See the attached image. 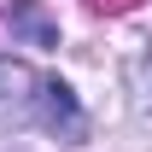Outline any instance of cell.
<instances>
[{
    "label": "cell",
    "mask_w": 152,
    "mask_h": 152,
    "mask_svg": "<svg viewBox=\"0 0 152 152\" xmlns=\"http://www.w3.org/2000/svg\"><path fill=\"white\" fill-rule=\"evenodd\" d=\"M35 94H41V76L23 58L0 53V134H18L35 123Z\"/></svg>",
    "instance_id": "obj_2"
},
{
    "label": "cell",
    "mask_w": 152,
    "mask_h": 152,
    "mask_svg": "<svg viewBox=\"0 0 152 152\" xmlns=\"http://www.w3.org/2000/svg\"><path fill=\"white\" fill-rule=\"evenodd\" d=\"M35 123L47 134H58L64 146H82L88 140V111H82V99H76L70 82H58V76H41V94H35Z\"/></svg>",
    "instance_id": "obj_1"
},
{
    "label": "cell",
    "mask_w": 152,
    "mask_h": 152,
    "mask_svg": "<svg viewBox=\"0 0 152 152\" xmlns=\"http://www.w3.org/2000/svg\"><path fill=\"white\" fill-rule=\"evenodd\" d=\"M129 94H134V111L152 117V35H140L129 53Z\"/></svg>",
    "instance_id": "obj_4"
},
{
    "label": "cell",
    "mask_w": 152,
    "mask_h": 152,
    "mask_svg": "<svg viewBox=\"0 0 152 152\" xmlns=\"http://www.w3.org/2000/svg\"><path fill=\"white\" fill-rule=\"evenodd\" d=\"M6 23H12V35L29 41V47H58V23L47 18L41 0H12V6H6Z\"/></svg>",
    "instance_id": "obj_3"
},
{
    "label": "cell",
    "mask_w": 152,
    "mask_h": 152,
    "mask_svg": "<svg viewBox=\"0 0 152 152\" xmlns=\"http://www.w3.org/2000/svg\"><path fill=\"white\" fill-rule=\"evenodd\" d=\"M94 12H129V6H140V0H88Z\"/></svg>",
    "instance_id": "obj_5"
}]
</instances>
